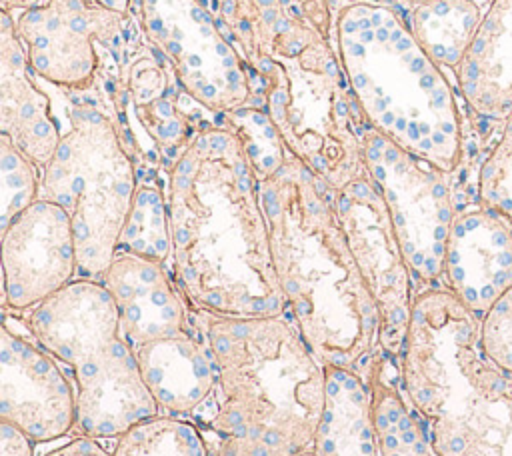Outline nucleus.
Returning a JSON list of instances; mask_svg holds the SVG:
<instances>
[{"label":"nucleus","mask_w":512,"mask_h":456,"mask_svg":"<svg viewBox=\"0 0 512 456\" xmlns=\"http://www.w3.org/2000/svg\"><path fill=\"white\" fill-rule=\"evenodd\" d=\"M170 274L192 308L286 316L260 180L240 136L202 122L168 170Z\"/></svg>","instance_id":"nucleus-1"},{"label":"nucleus","mask_w":512,"mask_h":456,"mask_svg":"<svg viewBox=\"0 0 512 456\" xmlns=\"http://www.w3.org/2000/svg\"><path fill=\"white\" fill-rule=\"evenodd\" d=\"M332 190L290 152L260 180L286 316L324 364L364 378L382 350L380 312L348 246Z\"/></svg>","instance_id":"nucleus-2"},{"label":"nucleus","mask_w":512,"mask_h":456,"mask_svg":"<svg viewBox=\"0 0 512 456\" xmlns=\"http://www.w3.org/2000/svg\"><path fill=\"white\" fill-rule=\"evenodd\" d=\"M216 364L190 414L216 436L210 456H296L312 450L326 410V364L288 316H220L192 308Z\"/></svg>","instance_id":"nucleus-3"},{"label":"nucleus","mask_w":512,"mask_h":456,"mask_svg":"<svg viewBox=\"0 0 512 456\" xmlns=\"http://www.w3.org/2000/svg\"><path fill=\"white\" fill-rule=\"evenodd\" d=\"M330 40L366 124L404 152L456 172L464 120L450 80L408 16L384 0H348L334 14Z\"/></svg>","instance_id":"nucleus-4"},{"label":"nucleus","mask_w":512,"mask_h":456,"mask_svg":"<svg viewBox=\"0 0 512 456\" xmlns=\"http://www.w3.org/2000/svg\"><path fill=\"white\" fill-rule=\"evenodd\" d=\"M402 386L438 456H512V374L480 342V320L448 288L414 296Z\"/></svg>","instance_id":"nucleus-5"},{"label":"nucleus","mask_w":512,"mask_h":456,"mask_svg":"<svg viewBox=\"0 0 512 456\" xmlns=\"http://www.w3.org/2000/svg\"><path fill=\"white\" fill-rule=\"evenodd\" d=\"M250 106L266 110L286 150L334 190L368 176L364 132L370 128L350 94L332 40L296 58L260 56Z\"/></svg>","instance_id":"nucleus-6"},{"label":"nucleus","mask_w":512,"mask_h":456,"mask_svg":"<svg viewBox=\"0 0 512 456\" xmlns=\"http://www.w3.org/2000/svg\"><path fill=\"white\" fill-rule=\"evenodd\" d=\"M70 128L42 170L40 198L72 222L78 272L100 280L114 260L138 190V162L116 112L92 102L68 108Z\"/></svg>","instance_id":"nucleus-7"},{"label":"nucleus","mask_w":512,"mask_h":456,"mask_svg":"<svg viewBox=\"0 0 512 456\" xmlns=\"http://www.w3.org/2000/svg\"><path fill=\"white\" fill-rule=\"evenodd\" d=\"M456 84L466 106L476 162V196L512 226V0H492L458 64Z\"/></svg>","instance_id":"nucleus-8"},{"label":"nucleus","mask_w":512,"mask_h":456,"mask_svg":"<svg viewBox=\"0 0 512 456\" xmlns=\"http://www.w3.org/2000/svg\"><path fill=\"white\" fill-rule=\"evenodd\" d=\"M364 162L388 206L412 278L438 280L456 218L450 174L404 152L374 128L364 132Z\"/></svg>","instance_id":"nucleus-9"},{"label":"nucleus","mask_w":512,"mask_h":456,"mask_svg":"<svg viewBox=\"0 0 512 456\" xmlns=\"http://www.w3.org/2000/svg\"><path fill=\"white\" fill-rule=\"evenodd\" d=\"M128 20V12L100 0H42L22 10L14 26L36 76L68 92H86L100 68L96 44L116 56L120 78L132 62Z\"/></svg>","instance_id":"nucleus-10"},{"label":"nucleus","mask_w":512,"mask_h":456,"mask_svg":"<svg viewBox=\"0 0 512 456\" xmlns=\"http://www.w3.org/2000/svg\"><path fill=\"white\" fill-rule=\"evenodd\" d=\"M332 202L380 312V348L400 360L414 296L412 272L388 206L370 176H360L344 188L332 190Z\"/></svg>","instance_id":"nucleus-11"},{"label":"nucleus","mask_w":512,"mask_h":456,"mask_svg":"<svg viewBox=\"0 0 512 456\" xmlns=\"http://www.w3.org/2000/svg\"><path fill=\"white\" fill-rule=\"evenodd\" d=\"M2 234L4 308L30 310L78 272V250L70 216L38 198Z\"/></svg>","instance_id":"nucleus-12"},{"label":"nucleus","mask_w":512,"mask_h":456,"mask_svg":"<svg viewBox=\"0 0 512 456\" xmlns=\"http://www.w3.org/2000/svg\"><path fill=\"white\" fill-rule=\"evenodd\" d=\"M0 420L34 442L66 436L76 424V390L58 360L38 342L0 328Z\"/></svg>","instance_id":"nucleus-13"},{"label":"nucleus","mask_w":512,"mask_h":456,"mask_svg":"<svg viewBox=\"0 0 512 456\" xmlns=\"http://www.w3.org/2000/svg\"><path fill=\"white\" fill-rule=\"evenodd\" d=\"M26 328L34 342L72 370L122 340L116 302L96 278L72 280L30 308Z\"/></svg>","instance_id":"nucleus-14"},{"label":"nucleus","mask_w":512,"mask_h":456,"mask_svg":"<svg viewBox=\"0 0 512 456\" xmlns=\"http://www.w3.org/2000/svg\"><path fill=\"white\" fill-rule=\"evenodd\" d=\"M444 278L482 322L512 286V226L484 206L460 210L446 244Z\"/></svg>","instance_id":"nucleus-15"},{"label":"nucleus","mask_w":512,"mask_h":456,"mask_svg":"<svg viewBox=\"0 0 512 456\" xmlns=\"http://www.w3.org/2000/svg\"><path fill=\"white\" fill-rule=\"evenodd\" d=\"M72 372L76 382L74 428L82 436L118 438L144 418L160 414L124 338Z\"/></svg>","instance_id":"nucleus-16"},{"label":"nucleus","mask_w":512,"mask_h":456,"mask_svg":"<svg viewBox=\"0 0 512 456\" xmlns=\"http://www.w3.org/2000/svg\"><path fill=\"white\" fill-rule=\"evenodd\" d=\"M110 290L128 346L192 332V306L162 262L118 252L100 278Z\"/></svg>","instance_id":"nucleus-17"},{"label":"nucleus","mask_w":512,"mask_h":456,"mask_svg":"<svg viewBox=\"0 0 512 456\" xmlns=\"http://www.w3.org/2000/svg\"><path fill=\"white\" fill-rule=\"evenodd\" d=\"M228 38L250 64L260 56L296 58L330 40V0H218Z\"/></svg>","instance_id":"nucleus-18"},{"label":"nucleus","mask_w":512,"mask_h":456,"mask_svg":"<svg viewBox=\"0 0 512 456\" xmlns=\"http://www.w3.org/2000/svg\"><path fill=\"white\" fill-rule=\"evenodd\" d=\"M22 40L10 12H0V134L24 152L40 170L54 156L62 132L50 98L30 76Z\"/></svg>","instance_id":"nucleus-19"},{"label":"nucleus","mask_w":512,"mask_h":456,"mask_svg":"<svg viewBox=\"0 0 512 456\" xmlns=\"http://www.w3.org/2000/svg\"><path fill=\"white\" fill-rule=\"evenodd\" d=\"M130 350L158 408L166 414L190 416L214 388V356L198 326L180 336L130 346Z\"/></svg>","instance_id":"nucleus-20"},{"label":"nucleus","mask_w":512,"mask_h":456,"mask_svg":"<svg viewBox=\"0 0 512 456\" xmlns=\"http://www.w3.org/2000/svg\"><path fill=\"white\" fill-rule=\"evenodd\" d=\"M316 456H382L366 380L326 364V410L318 428Z\"/></svg>","instance_id":"nucleus-21"},{"label":"nucleus","mask_w":512,"mask_h":456,"mask_svg":"<svg viewBox=\"0 0 512 456\" xmlns=\"http://www.w3.org/2000/svg\"><path fill=\"white\" fill-rule=\"evenodd\" d=\"M364 380L382 456H438L406 398L400 362L378 350Z\"/></svg>","instance_id":"nucleus-22"},{"label":"nucleus","mask_w":512,"mask_h":456,"mask_svg":"<svg viewBox=\"0 0 512 456\" xmlns=\"http://www.w3.org/2000/svg\"><path fill=\"white\" fill-rule=\"evenodd\" d=\"M482 18L484 14L476 0H428L412 6L408 24L420 46L440 68L456 70Z\"/></svg>","instance_id":"nucleus-23"},{"label":"nucleus","mask_w":512,"mask_h":456,"mask_svg":"<svg viewBox=\"0 0 512 456\" xmlns=\"http://www.w3.org/2000/svg\"><path fill=\"white\" fill-rule=\"evenodd\" d=\"M118 252L136 254L162 264L170 260L172 240L168 220V196L158 186L154 172L144 178L138 176V190L120 236Z\"/></svg>","instance_id":"nucleus-24"},{"label":"nucleus","mask_w":512,"mask_h":456,"mask_svg":"<svg viewBox=\"0 0 512 456\" xmlns=\"http://www.w3.org/2000/svg\"><path fill=\"white\" fill-rule=\"evenodd\" d=\"M114 456H210L202 430L172 414H156L116 438Z\"/></svg>","instance_id":"nucleus-25"},{"label":"nucleus","mask_w":512,"mask_h":456,"mask_svg":"<svg viewBox=\"0 0 512 456\" xmlns=\"http://www.w3.org/2000/svg\"><path fill=\"white\" fill-rule=\"evenodd\" d=\"M42 170L0 134V232L40 198Z\"/></svg>","instance_id":"nucleus-26"},{"label":"nucleus","mask_w":512,"mask_h":456,"mask_svg":"<svg viewBox=\"0 0 512 456\" xmlns=\"http://www.w3.org/2000/svg\"><path fill=\"white\" fill-rule=\"evenodd\" d=\"M480 342L486 356L512 374V286L482 318Z\"/></svg>","instance_id":"nucleus-27"},{"label":"nucleus","mask_w":512,"mask_h":456,"mask_svg":"<svg viewBox=\"0 0 512 456\" xmlns=\"http://www.w3.org/2000/svg\"><path fill=\"white\" fill-rule=\"evenodd\" d=\"M34 440L14 424L0 420V456H34Z\"/></svg>","instance_id":"nucleus-28"},{"label":"nucleus","mask_w":512,"mask_h":456,"mask_svg":"<svg viewBox=\"0 0 512 456\" xmlns=\"http://www.w3.org/2000/svg\"><path fill=\"white\" fill-rule=\"evenodd\" d=\"M44 456H114L112 452H108L98 438H90V436H76L74 440L46 452Z\"/></svg>","instance_id":"nucleus-29"},{"label":"nucleus","mask_w":512,"mask_h":456,"mask_svg":"<svg viewBox=\"0 0 512 456\" xmlns=\"http://www.w3.org/2000/svg\"><path fill=\"white\" fill-rule=\"evenodd\" d=\"M42 0H0L2 4V10L4 12H10V10H28L36 4H40Z\"/></svg>","instance_id":"nucleus-30"},{"label":"nucleus","mask_w":512,"mask_h":456,"mask_svg":"<svg viewBox=\"0 0 512 456\" xmlns=\"http://www.w3.org/2000/svg\"><path fill=\"white\" fill-rule=\"evenodd\" d=\"M398 2H406V4L416 6V4H424V2H428V0H398Z\"/></svg>","instance_id":"nucleus-31"}]
</instances>
